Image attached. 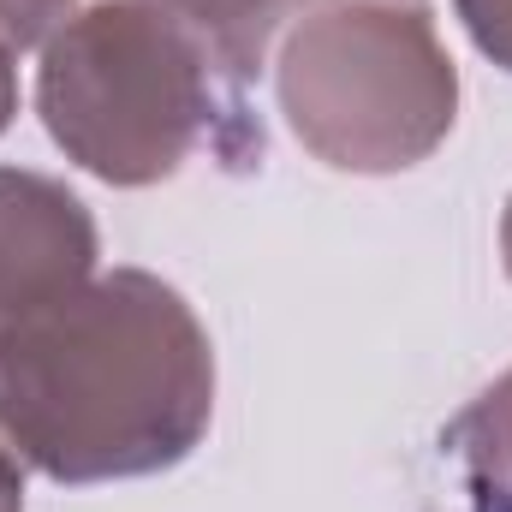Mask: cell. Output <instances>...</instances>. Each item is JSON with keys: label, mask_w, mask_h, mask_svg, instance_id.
<instances>
[{"label": "cell", "mask_w": 512, "mask_h": 512, "mask_svg": "<svg viewBox=\"0 0 512 512\" xmlns=\"http://www.w3.org/2000/svg\"><path fill=\"white\" fill-rule=\"evenodd\" d=\"M137 6H155L173 24H185L197 42H209V54L245 90L262 72V54H268V42L280 36V24L292 12V0H137Z\"/></svg>", "instance_id": "8992f818"}, {"label": "cell", "mask_w": 512, "mask_h": 512, "mask_svg": "<svg viewBox=\"0 0 512 512\" xmlns=\"http://www.w3.org/2000/svg\"><path fill=\"white\" fill-rule=\"evenodd\" d=\"M36 114L66 161L120 191L173 179L197 149L233 173L262 161L245 84L209 42L137 0H96L48 36Z\"/></svg>", "instance_id": "7a4b0ae2"}, {"label": "cell", "mask_w": 512, "mask_h": 512, "mask_svg": "<svg viewBox=\"0 0 512 512\" xmlns=\"http://www.w3.org/2000/svg\"><path fill=\"white\" fill-rule=\"evenodd\" d=\"M447 447L465 471L471 507L477 512H512V370L489 382L447 429Z\"/></svg>", "instance_id": "5b68a950"}, {"label": "cell", "mask_w": 512, "mask_h": 512, "mask_svg": "<svg viewBox=\"0 0 512 512\" xmlns=\"http://www.w3.org/2000/svg\"><path fill=\"white\" fill-rule=\"evenodd\" d=\"M0 512H24V459L0 435Z\"/></svg>", "instance_id": "9c48e42d"}, {"label": "cell", "mask_w": 512, "mask_h": 512, "mask_svg": "<svg viewBox=\"0 0 512 512\" xmlns=\"http://www.w3.org/2000/svg\"><path fill=\"white\" fill-rule=\"evenodd\" d=\"M12 114H18V66H12V48L0 42V131L12 126Z\"/></svg>", "instance_id": "30bf717a"}, {"label": "cell", "mask_w": 512, "mask_h": 512, "mask_svg": "<svg viewBox=\"0 0 512 512\" xmlns=\"http://www.w3.org/2000/svg\"><path fill=\"white\" fill-rule=\"evenodd\" d=\"M274 96L316 161L382 179L447 143L459 66L423 0H292Z\"/></svg>", "instance_id": "3957f363"}, {"label": "cell", "mask_w": 512, "mask_h": 512, "mask_svg": "<svg viewBox=\"0 0 512 512\" xmlns=\"http://www.w3.org/2000/svg\"><path fill=\"white\" fill-rule=\"evenodd\" d=\"M215 423V346L149 268L96 274L0 346V435L66 489L173 471Z\"/></svg>", "instance_id": "6da1fadb"}, {"label": "cell", "mask_w": 512, "mask_h": 512, "mask_svg": "<svg viewBox=\"0 0 512 512\" xmlns=\"http://www.w3.org/2000/svg\"><path fill=\"white\" fill-rule=\"evenodd\" d=\"M453 12H459L465 36L477 42V54L512 72V0H453Z\"/></svg>", "instance_id": "ba28073f"}, {"label": "cell", "mask_w": 512, "mask_h": 512, "mask_svg": "<svg viewBox=\"0 0 512 512\" xmlns=\"http://www.w3.org/2000/svg\"><path fill=\"white\" fill-rule=\"evenodd\" d=\"M96 215L48 173L0 167V346L96 280Z\"/></svg>", "instance_id": "277c9868"}, {"label": "cell", "mask_w": 512, "mask_h": 512, "mask_svg": "<svg viewBox=\"0 0 512 512\" xmlns=\"http://www.w3.org/2000/svg\"><path fill=\"white\" fill-rule=\"evenodd\" d=\"M501 262H507V280H512V197H507V215H501Z\"/></svg>", "instance_id": "8fae6325"}, {"label": "cell", "mask_w": 512, "mask_h": 512, "mask_svg": "<svg viewBox=\"0 0 512 512\" xmlns=\"http://www.w3.org/2000/svg\"><path fill=\"white\" fill-rule=\"evenodd\" d=\"M78 0H0V42L12 54L24 48H48V36L72 18Z\"/></svg>", "instance_id": "52a82bcc"}]
</instances>
